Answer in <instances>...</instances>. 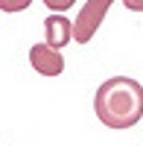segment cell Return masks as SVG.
I'll use <instances>...</instances> for the list:
<instances>
[{"instance_id":"obj_1","label":"cell","mask_w":143,"mask_h":146,"mask_svg":"<svg viewBox=\"0 0 143 146\" xmlns=\"http://www.w3.org/2000/svg\"><path fill=\"white\" fill-rule=\"evenodd\" d=\"M93 111L105 129L123 131L137 126L143 117V85L128 76L105 79L93 94Z\"/></svg>"},{"instance_id":"obj_2","label":"cell","mask_w":143,"mask_h":146,"mask_svg":"<svg viewBox=\"0 0 143 146\" xmlns=\"http://www.w3.org/2000/svg\"><path fill=\"white\" fill-rule=\"evenodd\" d=\"M111 6H114V0H88V3L79 9L76 21H73V41L88 44L93 35H97L99 23L105 21V15H108Z\"/></svg>"},{"instance_id":"obj_3","label":"cell","mask_w":143,"mask_h":146,"mask_svg":"<svg viewBox=\"0 0 143 146\" xmlns=\"http://www.w3.org/2000/svg\"><path fill=\"white\" fill-rule=\"evenodd\" d=\"M29 64L41 76H62L64 73V56L53 50L50 44H32L29 47Z\"/></svg>"},{"instance_id":"obj_4","label":"cell","mask_w":143,"mask_h":146,"mask_svg":"<svg viewBox=\"0 0 143 146\" xmlns=\"http://www.w3.org/2000/svg\"><path fill=\"white\" fill-rule=\"evenodd\" d=\"M44 32H47V41L53 50H62L64 44L73 41V23H70L67 15H50L44 21Z\"/></svg>"},{"instance_id":"obj_5","label":"cell","mask_w":143,"mask_h":146,"mask_svg":"<svg viewBox=\"0 0 143 146\" xmlns=\"http://www.w3.org/2000/svg\"><path fill=\"white\" fill-rule=\"evenodd\" d=\"M32 0H0V12H6V15H15V12H23L29 9Z\"/></svg>"},{"instance_id":"obj_6","label":"cell","mask_w":143,"mask_h":146,"mask_svg":"<svg viewBox=\"0 0 143 146\" xmlns=\"http://www.w3.org/2000/svg\"><path fill=\"white\" fill-rule=\"evenodd\" d=\"M73 3H76V0H44V6L50 12H67Z\"/></svg>"},{"instance_id":"obj_7","label":"cell","mask_w":143,"mask_h":146,"mask_svg":"<svg viewBox=\"0 0 143 146\" xmlns=\"http://www.w3.org/2000/svg\"><path fill=\"white\" fill-rule=\"evenodd\" d=\"M128 12H143V0H120Z\"/></svg>"}]
</instances>
